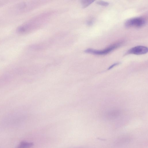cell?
Wrapping results in <instances>:
<instances>
[{"label":"cell","instance_id":"6da1fadb","mask_svg":"<svg viewBox=\"0 0 148 148\" xmlns=\"http://www.w3.org/2000/svg\"><path fill=\"white\" fill-rule=\"evenodd\" d=\"M122 42H118L111 45L102 50H96L88 48L84 51L85 53L98 55H103L107 54L121 46Z\"/></svg>","mask_w":148,"mask_h":148},{"label":"cell","instance_id":"7a4b0ae2","mask_svg":"<svg viewBox=\"0 0 148 148\" xmlns=\"http://www.w3.org/2000/svg\"><path fill=\"white\" fill-rule=\"evenodd\" d=\"M146 23L145 19L142 17H136L126 21L125 25L127 28H140L144 26Z\"/></svg>","mask_w":148,"mask_h":148},{"label":"cell","instance_id":"3957f363","mask_svg":"<svg viewBox=\"0 0 148 148\" xmlns=\"http://www.w3.org/2000/svg\"><path fill=\"white\" fill-rule=\"evenodd\" d=\"M148 48L143 46H138L129 49L125 55L133 54L136 55H142L148 52Z\"/></svg>","mask_w":148,"mask_h":148},{"label":"cell","instance_id":"277c9868","mask_svg":"<svg viewBox=\"0 0 148 148\" xmlns=\"http://www.w3.org/2000/svg\"><path fill=\"white\" fill-rule=\"evenodd\" d=\"M33 145V143L26 141H21L16 148H30Z\"/></svg>","mask_w":148,"mask_h":148},{"label":"cell","instance_id":"5b68a950","mask_svg":"<svg viewBox=\"0 0 148 148\" xmlns=\"http://www.w3.org/2000/svg\"><path fill=\"white\" fill-rule=\"evenodd\" d=\"M94 1L92 0H82L81 3L82 7L83 8H85L91 4Z\"/></svg>","mask_w":148,"mask_h":148},{"label":"cell","instance_id":"8992f818","mask_svg":"<svg viewBox=\"0 0 148 148\" xmlns=\"http://www.w3.org/2000/svg\"><path fill=\"white\" fill-rule=\"evenodd\" d=\"M96 3L97 4L104 6H107L109 4L108 2L102 1H97Z\"/></svg>","mask_w":148,"mask_h":148},{"label":"cell","instance_id":"52a82bcc","mask_svg":"<svg viewBox=\"0 0 148 148\" xmlns=\"http://www.w3.org/2000/svg\"><path fill=\"white\" fill-rule=\"evenodd\" d=\"M93 21H94L93 19H90L87 21V23L88 25H92Z\"/></svg>","mask_w":148,"mask_h":148},{"label":"cell","instance_id":"ba28073f","mask_svg":"<svg viewBox=\"0 0 148 148\" xmlns=\"http://www.w3.org/2000/svg\"><path fill=\"white\" fill-rule=\"evenodd\" d=\"M119 64V63H114V64H112V65L111 66H110L109 67V68H108V70L109 69H110L111 68H113V67L114 66H116L118 64Z\"/></svg>","mask_w":148,"mask_h":148},{"label":"cell","instance_id":"9c48e42d","mask_svg":"<svg viewBox=\"0 0 148 148\" xmlns=\"http://www.w3.org/2000/svg\"><path fill=\"white\" fill-rule=\"evenodd\" d=\"M4 2H3V1H0V5H2L4 4Z\"/></svg>","mask_w":148,"mask_h":148},{"label":"cell","instance_id":"30bf717a","mask_svg":"<svg viewBox=\"0 0 148 148\" xmlns=\"http://www.w3.org/2000/svg\"></svg>","mask_w":148,"mask_h":148}]
</instances>
